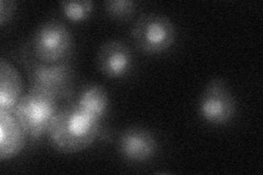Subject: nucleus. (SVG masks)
Returning a JSON list of instances; mask_svg holds the SVG:
<instances>
[{
    "instance_id": "14",
    "label": "nucleus",
    "mask_w": 263,
    "mask_h": 175,
    "mask_svg": "<svg viewBox=\"0 0 263 175\" xmlns=\"http://www.w3.org/2000/svg\"><path fill=\"white\" fill-rule=\"evenodd\" d=\"M16 10V4L11 0H2L0 2V23L2 26L12 19Z\"/></svg>"
},
{
    "instance_id": "1",
    "label": "nucleus",
    "mask_w": 263,
    "mask_h": 175,
    "mask_svg": "<svg viewBox=\"0 0 263 175\" xmlns=\"http://www.w3.org/2000/svg\"><path fill=\"white\" fill-rule=\"evenodd\" d=\"M101 129V121L73 103L61 108L47 130L52 147L62 153H76L91 146Z\"/></svg>"
},
{
    "instance_id": "9",
    "label": "nucleus",
    "mask_w": 263,
    "mask_h": 175,
    "mask_svg": "<svg viewBox=\"0 0 263 175\" xmlns=\"http://www.w3.org/2000/svg\"><path fill=\"white\" fill-rule=\"evenodd\" d=\"M27 135L11 112L0 111V160L19 154L27 144Z\"/></svg>"
},
{
    "instance_id": "6",
    "label": "nucleus",
    "mask_w": 263,
    "mask_h": 175,
    "mask_svg": "<svg viewBox=\"0 0 263 175\" xmlns=\"http://www.w3.org/2000/svg\"><path fill=\"white\" fill-rule=\"evenodd\" d=\"M236 111L235 96L226 82L220 78L211 80L197 103L200 119L208 124L223 126L233 121Z\"/></svg>"
},
{
    "instance_id": "11",
    "label": "nucleus",
    "mask_w": 263,
    "mask_h": 175,
    "mask_svg": "<svg viewBox=\"0 0 263 175\" xmlns=\"http://www.w3.org/2000/svg\"><path fill=\"white\" fill-rule=\"evenodd\" d=\"M75 104L85 113L102 121L109 108L108 91L103 86L92 83L81 90Z\"/></svg>"
},
{
    "instance_id": "10",
    "label": "nucleus",
    "mask_w": 263,
    "mask_h": 175,
    "mask_svg": "<svg viewBox=\"0 0 263 175\" xmlns=\"http://www.w3.org/2000/svg\"><path fill=\"white\" fill-rule=\"evenodd\" d=\"M22 79L18 70L9 62H0V111L12 112L21 99Z\"/></svg>"
},
{
    "instance_id": "5",
    "label": "nucleus",
    "mask_w": 263,
    "mask_h": 175,
    "mask_svg": "<svg viewBox=\"0 0 263 175\" xmlns=\"http://www.w3.org/2000/svg\"><path fill=\"white\" fill-rule=\"evenodd\" d=\"M135 46L147 55H158L174 46L177 29L167 15L159 13L142 14L132 29Z\"/></svg>"
},
{
    "instance_id": "12",
    "label": "nucleus",
    "mask_w": 263,
    "mask_h": 175,
    "mask_svg": "<svg viewBox=\"0 0 263 175\" xmlns=\"http://www.w3.org/2000/svg\"><path fill=\"white\" fill-rule=\"evenodd\" d=\"M60 6L65 18L73 23L86 21L93 11L92 2H63Z\"/></svg>"
},
{
    "instance_id": "4",
    "label": "nucleus",
    "mask_w": 263,
    "mask_h": 175,
    "mask_svg": "<svg viewBox=\"0 0 263 175\" xmlns=\"http://www.w3.org/2000/svg\"><path fill=\"white\" fill-rule=\"evenodd\" d=\"M27 45L36 60L47 64L71 60L75 47L71 32L59 20L41 24Z\"/></svg>"
},
{
    "instance_id": "3",
    "label": "nucleus",
    "mask_w": 263,
    "mask_h": 175,
    "mask_svg": "<svg viewBox=\"0 0 263 175\" xmlns=\"http://www.w3.org/2000/svg\"><path fill=\"white\" fill-rule=\"evenodd\" d=\"M59 100L42 91L30 88L11 112L28 138L36 140L47 134L56 114L61 110Z\"/></svg>"
},
{
    "instance_id": "8",
    "label": "nucleus",
    "mask_w": 263,
    "mask_h": 175,
    "mask_svg": "<svg viewBox=\"0 0 263 175\" xmlns=\"http://www.w3.org/2000/svg\"><path fill=\"white\" fill-rule=\"evenodd\" d=\"M97 63L99 70L105 77L120 79L127 76L133 69L134 56L124 42L109 40L99 48Z\"/></svg>"
},
{
    "instance_id": "7",
    "label": "nucleus",
    "mask_w": 263,
    "mask_h": 175,
    "mask_svg": "<svg viewBox=\"0 0 263 175\" xmlns=\"http://www.w3.org/2000/svg\"><path fill=\"white\" fill-rule=\"evenodd\" d=\"M118 150L124 160L132 163H144L155 157L158 150V141L149 129L130 127L120 135Z\"/></svg>"
},
{
    "instance_id": "13",
    "label": "nucleus",
    "mask_w": 263,
    "mask_h": 175,
    "mask_svg": "<svg viewBox=\"0 0 263 175\" xmlns=\"http://www.w3.org/2000/svg\"><path fill=\"white\" fill-rule=\"evenodd\" d=\"M138 4L134 0H111L104 4L105 11L115 20L125 21L133 15Z\"/></svg>"
},
{
    "instance_id": "2",
    "label": "nucleus",
    "mask_w": 263,
    "mask_h": 175,
    "mask_svg": "<svg viewBox=\"0 0 263 175\" xmlns=\"http://www.w3.org/2000/svg\"><path fill=\"white\" fill-rule=\"evenodd\" d=\"M19 60L28 74L30 88L54 96L59 101L73 95V67L71 60L59 64H47L33 56L28 45L19 52Z\"/></svg>"
}]
</instances>
